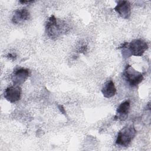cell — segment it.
<instances>
[{"label":"cell","instance_id":"cell-8","mask_svg":"<svg viewBox=\"0 0 151 151\" xmlns=\"http://www.w3.org/2000/svg\"><path fill=\"white\" fill-rule=\"evenodd\" d=\"M30 14L25 8L16 10L12 16V21L15 24H21L29 18Z\"/></svg>","mask_w":151,"mask_h":151},{"label":"cell","instance_id":"cell-9","mask_svg":"<svg viewBox=\"0 0 151 151\" xmlns=\"http://www.w3.org/2000/svg\"><path fill=\"white\" fill-rule=\"evenodd\" d=\"M129 109H130L129 101L127 100L122 102L118 106L117 109L115 118H117L121 120H124L127 117Z\"/></svg>","mask_w":151,"mask_h":151},{"label":"cell","instance_id":"cell-2","mask_svg":"<svg viewBox=\"0 0 151 151\" xmlns=\"http://www.w3.org/2000/svg\"><path fill=\"white\" fill-rule=\"evenodd\" d=\"M136 133V131L132 126H127L123 127L117 134L116 140V145L127 147L134 137Z\"/></svg>","mask_w":151,"mask_h":151},{"label":"cell","instance_id":"cell-6","mask_svg":"<svg viewBox=\"0 0 151 151\" xmlns=\"http://www.w3.org/2000/svg\"><path fill=\"white\" fill-rule=\"evenodd\" d=\"M21 90L19 86H12L7 87L4 93V98L11 103H15L21 98Z\"/></svg>","mask_w":151,"mask_h":151},{"label":"cell","instance_id":"cell-5","mask_svg":"<svg viewBox=\"0 0 151 151\" xmlns=\"http://www.w3.org/2000/svg\"><path fill=\"white\" fill-rule=\"evenodd\" d=\"M30 74L28 69L25 68H18L15 69L12 75L11 79L14 85L19 86L22 84L28 78Z\"/></svg>","mask_w":151,"mask_h":151},{"label":"cell","instance_id":"cell-11","mask_svg":"<svg viewBox=\"0 0 151 151\" xmlns=\"http://www.w3.org/2000/svg\"><path fill=\"white\" fill-rule=\"evenodd\" d=\"M7 57H8V58H11V59H12V60H15V58H16L15 55H14L13 54H8V55H7Z\"/></svg>","mask_w":151,"mask_h":151},{"label":"cell","instance_id":"cell-3","mask_svg":"<svg viewBox=\"0 0 151 151\" xmlns=\"http://www.w3.org/2000/svg\"><path fill=\"white\" fill-rule=\"evenodd\" d=\"M123 76L126 80L132 87H134L140 84L143 79L142 74L134 70L130 65H127L123 72Z\"/></svg>","mask_w":151,"mask_h":151},{"label":"cell","instance_id":"cell-12","mask_svg":"<svg viewBox=\"0 0 151 151\" xmlns=\"http://www.w3.org/2000/svg\"><path fill=\"white\" fill-rule=\"evenodd\" d=\"M34 1H20L19 2L21 3V4H29V3H32Z\"/></svg>","mask_w":151,"mask_h":151},{"label":"cell","instance_id":"cell-10","mask_svg":"<svg viewBox=\"0 0 151 151\" xmlns=\"http://www.w3.org/2000/svg\"><path fill=\"white\" fill-rule=\"evenodd\" d=\"M101 93L106 98H111L116 93V88L114 82L112 80L107 81L101 89Z\"/></svg>","mask_w":151,"mask_h":151},{"label":"cell","instance_id":"cell-4","mask_svg":"<svg viewBox=\"0 0 151 151\" xmlns=\"http://www.w3.org/2000/svg\"><path fill=\"white\" fill-rule=\"evenodd\" d=\"M127 45V50L130 55L139 57L142 56L148 48L147 44L141 39H134Z\"/></svg>","mask_w":151,"mask_h":151},{"label":"cell","instance_id":"cell-7","mask_svg":"<svg viewBox=\"0 0 151 151\" xmlns=\"http://www.w3.org/2000/svg\"><path fill=\"white\" fill-rule=\"evenodd\" d=\"M114 10L123 19H128L131 14V6L128 1H119L114 7Z\"/></svg>","mask_w":151,"mask_h":151},{"label":"cell","instance_id":"cell-1","mask_svg":"<svg viewBox=\"0 0 151 151\" xmlns=\"http://www.w3.org/2000/svg\"><path fill=\"white\" fill-rule=\"evenodd\" d=\"M65 28L62 21L54 15H51L45 24V31L49 38L54 40L57 38L64 31Z\"/></svg>","mask_w":151,"mask_h":151}]
</instances>
